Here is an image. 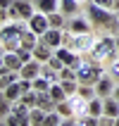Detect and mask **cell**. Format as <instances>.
I'll list each match as a JSON object with an SVG mask.
<instances>
[{
	"label": "cell",
	"instance_id": "6da1fadb",
	"mask_svg": "<svg viewBox=\"0 0 119 126\" xmlns=\"http://www.w3.org/2000/svg\"><path fill=\"white\" fill-rule=\"evenodd\" d=\"M29 29V24L24 26V19L17 21H7L5 26L0 29V43L5 45V50H19L21 48V36Z\"/></svg>",
	"mask_w": 119,
	"mask_h": 126
},
{
	"label": "cell",
	"instance_id": "7a4b0ae2",
	"mask_svg": "<svg viewBox=\"0 0 119 126\" xmlns=\"http://www.w3.org/2000/svg\"><path fill=\"white\" fill-rule=\"evenodd\" d=\"M117 55H119L117 36H100L91 50V57L95 62H112V60H117Z\"/></svg>",
	"mask_w": 119,
	"mask_h": 126
},
{
	"label": "cell",
	"instance_id": "3957f363",
	"mask_svg": "<svg viewBox=\"0 0 119 126\" xmlns=\"http://www.w3.org/2000/svg\"><path fill=\"white\" fill-rule=\"evenodd\" d=\"M88 19L93 21V26H98V29H107V31L119 29V17H114L112 10L100 7V5H95V2L88 5Z\"/></svg>",
	"mask_w": 119,
	"mask_h": 126
},
{
	"label": "cell",
	"instance_id": "277c9868",
	"mask_svg": "<svg viewBox=\"0 0 119 126\" xmlns=\"http://www.w3.org/2000/svg\"><path fill=\"white\" fill-rule=\"evenodd\" d=\"M76 76H79V83L95 86L100 79L105 76V71H102L100 62H95V60L91 57V60H84V62H81V67L76 69Z\"/></svg>",
	"mask_w": 119,
	"mask_h": 126
},
{
	"label": "cell",
	"instance_id": "5b68a950",
	"mask_svg": "<svg viewBox=\"0 0 119 126\" xmlns=\"http://www.w3.org/2000/svg\"><path fill=\"white\" fill-rule=\"evenodd\" d=\"M95 41L98 38H93L91 33H69V38H67V45H69L74 52H91L93 45H95Z\"/></svg>",
	"mask_w": 119,
	"mask_h": 126
},
{
	"label": "cell",
	"instance_id": "8992f818",
	"mask_svg": "<svg viewBox=\"0 0 119 126\" xmlns=\"http://www.w3.org/2000/svg\"><path fill=\"white\" fill-rule=\"evenodd\" d=\"M26 24H29V29H31L34 33H38V36H43V33L50 29V19H48V14L38 12V10H36V14L26 21Z\"/></svg>",
	"mask_w": 119,
	"mask_h": 126
},
{
	"label": "cell",
	"instance_id": "52a82bcc",
	"mask_svg": "<svg viewBox=\"0 0 119 126\" xmlns=\"http://www.w3.org/2000/svg\"><path fill=\"white\" fill-rule=\"evenodd\" d=\"M41 71H43V62H38V60H29V62H24V67L19 69V76L21 79H31L34 81L36 76H41Z\"/></svg>",
	"mask_w": 119,
	"mask_h": 126
},
{
	"label": "cell",
	"instance_id": "ba28073f",
	"mask_svg": "<svg viewBox=\"0 0 119 126\" xmlns=\"http://www.w3.org/2000/svg\"><path fill=\"white\" fill-rule=\"evenodd\" d=\"M2 60H5V67L10 71H19L21 67H24V60H21V55L17 50H5V52H2Z\"/></svg>",
	"mask_w": 119,
	"mask_h": 126
},
{
	"label": "cell",
	"instance_id": "9c48e42d",
	"mask_svg": "<svg viewBox=\"0 0 119 126\" xmlns=\"http://www.w3.org/2000/svg\"><path fill=\"white\" fill-rule=\"evenodd\" d=\"M12 7L17 10V14H19V19H24V21H29V19H31V17L36 14L34 5H31L29 0H14V2H12Z\"/></svg>",
	"mask_w": 119,
	"mask_h": 126
},
{
	"label": "cell",
	"instance_id": "30bf717a",
	"mask_svg": "<svg viewBox=\"0 0 119 126\" xmlns=\"http://www.w3.org/2000/svg\"><path fill=\"white\" fill-rule=\"evenodd\" d=\"M69 33H91V21L88 19H81V17H74L69 19Z\"/></svg>",
	"mask_w": 119,
	"mask_h": 126
},
{
	"label": "cell",
	"instance_id": "8fae6325",
	"mask_svg": "<svg viewBox=\"0 0 119 126\" xmlns=\"http://www.w3.org/2000/svg\"><path fill=\"white\" fill-rule=\"evenodd\" d=\"M52 55H55V48H50V45H45L43 41H38V45L34 48V57L38 60V62H43V64L48 62V60H50Z\"/></svg>",
	"mask_w": 119,
	"mask_h": 126
},
{
	"label": "cell",
	"instance_id": "7c38bea8",
	"mask_svg": "<svg viewBox=\"0 0 119 126\" xmlns=\"http://www.w3.org/2000/svg\"><path fill=\"white\" fill-rule=\"evenodd\" d=\"M95 91H98L100 98H107V95H112V93H114V81H112V76H102L98 83H95Z\"/></svg>",
	"mask_w": 119,
	"mask_h": 126
},
{
	"label": "cell",
	"instance_id": "4fadbf2b",
	"mask_svg": "<svg viewBox=\"0 0 119 126\" xmlns=\"http://www.w3.org/2000/svg\"><path fill=\"white\" fill-rule=\"evenodd\" d=\"M2 95H5L7 100H12V102H17V100H21V95H24V88H21L19 79H17V81H12V83L7 86L5 91H2Z\"/></svg>",
	"mask_w": 119,
	"mask_h": 126
},
{
	"label": "cell",
	"instance_id": "5bb4252c",
	"mask_svg": "<svg viewBox=\"0 0 119 126\" xmlns=\"http://www.w3.org/2000/svg\"><path fill=\"white\" fill-rule=\"evenodd\" d=\"M36 10L43 12V14L57 12V10H60V0H36Z\"/></svg>",
	"mask_w": 119,
	"mask_h": 126
},
{
	"label": "cell",
	"instance_id": "9a60e30c",
	"mask_svg": "<svg viewBox=\"0 0 119 126\" xmlns=\"http://www.w3.org/2000/svg\"><path fill=\"white\" fill-rule=\"evenodd\" d=\"M60 12H62L64 17H76L79 0H60Z\"/></svg>",
	"mask_w": 119,
	"mask_h": 126
},
{
	"label": "cell",
	"instance_id": "2e32d148",
	"mask_svg": "<svg viewBox=\"0 0 119 126\" xmlns=\"http://www.w3.org/2000/svg\"><path fill=\"white\" fill-rule=\"evenodd\" d=\"M45 117H48V112H45V110H41V107H34V110H31V114H29V124L41 126V124H45Z\"/></svg>",
	"mask_w": 119,
	"mask_h": 126
},
{
	"label": "cell",
	"instance_id": "e0dca14e",
	"mask_svg": "<svg viewBox=\"0 0 119 126\" xmlns=\"http://www.w3.org/2000/svg\"><path fill=\"white\" fill-rule=\"evenodd\" d=\"M50 86H52V81H50V79H45L43 74L34 79V91H38V93H48Z\"/></svg>",
	"mask_w": 119,
	"mask_h": 126
},
{
	"label": "cell",
	"instance_id": "ac0fdd59",
	"mask_svg": "<svg viewBox=\"0 0 119 126\" xmlns=\"http://www.w3.org/2000/svg\"><path fill=\"white\" fill-rule=\"evenodd\" d=\"M48 19H50V26H55V29H64V24H67V19H64V14L60 10L57 12H50Z\"/></svg>",
	"mask_w": 119,
	"mask_h": 126
},
{
	"label": "cell",
	"instance_id": "d6986e66",
	"mask_svg": "<svg viewBox=\"0 0 119 126\" xmlns=\"http://www.w3.org/2000/svg\"><path fill=\"white\" fill-rule=\"evenodd\" d=\"M17 79H21V76H19V71H7V74H2V76H0V93L5 91L7 86L12 83V81H17Z\"/></svg>",
	"mask_w": 119,
	"mask_h": 126
},
{
	"label": "cell",
	"instance_id": "ffe728a7",
	"mask_svg": "<svg viewBox=\"0 0 119 126\" xmlns=\"http://www.w3.org/2000/svg\"><path fill=\"white\" fill-rule=\"evenodd\" d=\"M21 102H26L31 110H34V107H38V91H34V88H31V91H26L24 95H21Z\"/></svg>",
	"mask_w": 119,
	"mask_h": 126
},
{
	"label": "cell",
	"instance_id": "44dd1931",
	"mask_svg": "<svg viewBox=\"0 0 119 126\" xmlns=\"http://www.w3.org/2000/svg\"><path fill=\"white\" fill-rule=\"evenodd\" d=\"M110 76L119 81V60H112L110 62Z\"/></svg>",
	"mask_w": 119,
	"mask_h": 126
},
{
	"label": "cell",
	"instance_id": "7402d4cb",
	"mask_svg": "<svg viewBox=\"0 0 119 126\" xmlns=\"http://www.w3.org/2000/svg\"><path fill=\"white\" fill-rule=\"evenodd\" d=\"M91 2H95L100 7H107V10H114V0H91Z\"/></svg>",
	"mask_w": 119,
	"mask_h": 126
},
{
	"label": "cell",
	"instance_id": "603a6c76",
	"mask_svg": "<svg viewBox=\"0 0 119 126\" xmlns=\"http://www.w3.org/2000/svg\"><path fill=\"white\" fill-rule=\"evenodd\" d=\"M12 2H14V0H0V7H5V10H7V7H12Z\"/></svg>",
	"mask_w": 119,
	"mask_h": 126
},
{
	"label": "cell",
	"instance_id": "cb8c5ba5",
	"mask_svg": "<svg viewBox=\"0 0 119 126\" xmlns=\"http://www.w3.org/2000/svg\"><path fill=\"white\" fill-rule=\"evenodd\" d=\"M112 95H114V98L119 100V86H114V93H112Z\"/></svg>",
	"mask_w": 119,
	"mask_h": 126
},
{
	"label": "cell",
	"instance_id": "d4e9b609",
	"mask_svg": "<svg viewBox=\"0 0 119 126\" xmlns=\"http://www.w3.org/2000/svg\"><path fill=\"white\" fill-rule=\"evenodd\" d=\"M114 10H117V12H119V0H114Z\"/></svg>",
	"mask_w": 119,
	"mask_h": 126
},
{
	"label": "cell",
	"instance_id": "484cf974",
	"mask_svg": "<svg viewBox=\"0 0 119 126\" xmlns=\"http://www.w3.org/2000/svg\"><path fill=\"white\" fill-rule=\"evenodd\" d=\"M0 67H5V60H2V55H0Z\"/></svg>",
	"mask_w": 119,
	"mask_h": 126
},
{
	"label": "cell",
	"instance_id": "4316f807",
	"mask_svg": "<svg viewBox=\"0 0 119 126\" xmlns=\"http://www.w3.org/2000/svg\"><path fill=\"white\" fill-rule=\"evenodd\" d=\"M117 36H119V33H117Z\"/></svg>",
	"mask_w": 119,
	"mask_h": 126
}]
</instances>
